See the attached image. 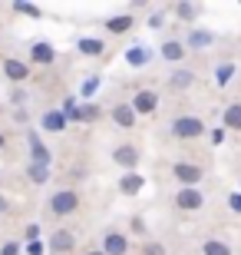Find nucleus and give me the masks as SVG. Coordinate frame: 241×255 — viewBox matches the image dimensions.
I'll return each mask as SVG.
<instances>
[{
    "instance_id": "nucleus-18",
    "label": "nucleus",
    "mask_w": 241,
    "mask_h": 255,
    "mask_svg": "<svg viewBox=\"0 0 241 255\" xmlns=\"http://www.w3.org/2000/svg\"><path fill=\"white\" fill-rule=\"evenodd\" d=\"M80 50H83L86 57H99V53H102V43H99V40H80Z\"/></svg>"
},
{
    "instance_id": "nucleus-12",
    "label": "nucleus",
    "mask_w": 241,
    "mask_h": 255,
    "mask_svg": "<svg viewBox=\"0 0 241 255\" xmlns=\"http://www.w3.org/2000/svg\"><path fill=\"white\" fill-rule=\"evenodd\" d=\"M119 189L126 192V196H136V192L142 189V179L136 176V172H129V176H122V182H119Z\"/></svg>"
},
{
    "instance_id": "nucleus-14",
    "label": "nucleus",
    "mask_w": 241,
    "mask_h": 255,
    "mask_svg": "<svg viewBox=\"0 0 241 255\" xmlns=\"http://www.w3.org/2000/svg\"><path fill=\"white\" fill-rule=\"evenodd\" d=\"M53 57H56V53H53L50 43H37V47H33V60H37V63H50Z\"/></svg>"
},
{
    "instance_id": "nucleus-5",
    "label": "nucleus",
    "mask_w": 241,
    "mask_h": 255,
    "mask_svg": "<svg viewBox=\"0 0 241 255\" xmlns=\"http://www.w3.org/2000/svg\"><path fill=\"white\" fill-rule=\"evenodd\" d=\"M126 249H129V239L126 236H119V232L106 236V255H126Z\"/></svg>"
},
{
    "instance_id": "nucleus-16",
    "label": "nucleus",
    "mask_w": 241,
    "mask_h": 255,
    "mask_svg": "<svg viewBox=\"0 0 241 255\" xmlns=\"http://www.w3.org/2000/svg\"><path fill=\"white\" fill-rule=\"evenodd\" d=\"M225 123L232 126V129H241V106H238V103L225 110Z\"/></svg>"
},
{
    "instance_id": "nucleus-6",
    "label": "nucleus",
    "mask_w": 241,
    "mask_h": 255,
    "mask_svg": "<svg viewBox=\"0 0 241 255\" xmlns=\"http://www.w3.org/2000/svg\"><path fill=\"white\" fill-rule=\"evenodd\" d=\"M50 249H53V252H70V249H73V232H66V229L53 232V236H50Z\"/></svg>"
},
{
    "instance_id": "nucleus-8",
    "label": "nucleus",
    "mask_w": 241,
    "mask_h": 255,
    "mask_svg": "<svg viewBox=\"0 0 241 255\" xmlns=\"http://www.w3.org/2000/svg\"><path fill=\"white\" fill-rule=\"evenodd\" d=\"M3 73H7L13 83H20V80L30 76V70H27V63H20V60H7V63H3Z\"/></svg>"
},
{
    "instance_id": "nucleus-11",
    "label": "nucleus",
    "mask_w": 241,
    "mask_h": 255,
    "mask_svg": "<svg viewBox=\"0 0 241 255\" xmlns=\"http://www.w3.org/2000/svg\"><path fill=\"white\" fill-rule=\"evenodd\" d=\"M112 159L119 162V166H129V169H132V166H136V159H139V152L132 149V146H119V149H116V156H112Z\"/></svg>"
},
{
    "instance_id": "nucleus-21",
    "label": "nucleus",
    "mask_w": 241,
    "mask_h": 255,
    "mask_svg": "<svg viewBox=\"0 0 241 255\" xmlns=\"http://www.w3.org/2000/svg\"><path fill=\"white\" fill-rule=\"evenodd\" d=\"M146 60H149V50H146V47H136V50H129V63H132V66H142Z\"/></svg>"
},
{
    "instance_id": "nucleus-13",
    "label": "nucleus",
    "mask_w": 241,
    "mask_h": 255,
    "mask_svg": "<svg viewBox=\"0 0 241 255\" xmlns=\"http://www.w3.org/2000/svg\"><path fill=\"white\" fill-rule=\"evenodd\" d=\"M182 53H185V47H182L178 40H168L165 47H162V57L165 60H182Z\"/></svg>"
},
{
    "instance_id": "nucleus-22",
    "label": "nucleus",
    "mask_w": 241,
    "mask_h": 255,
    "mask_svg": "<svg viewBox=\"0 0 241 255\" xmlns=\"http://www.w3.org/2000/svg\"><path fill=\"white\" fill-rule=\"evenodd\" d=\"M178 17L195 20V17H198V3H178Z\"/></svg>"
},
{
    "instance_id": "nucleus-25",
    "label": "nucleus",
    "mask_w": 241,
    "mask_h": 255,
    "mask_svg": "<svg viewBox=\"0 0 241 255\" xmlns=\"http://www.w3.org/2000/svg\"><path fill=\"white\" fill-rule=\"evenodd\" d=\"M146 255H165V249L159 246V242H149V246H146Z\"/></svg>"
},
{
    "instance_id": "nucleus-10",
    "label": "nucleus",
    "mask_w": 241,
    "mask_h": 255,
    "mask_svg": "<svg viewBox=\"0 0 241 255\" xmlns=\"http://www.w3.org/2000/svg\"><path fill=\"white\" fill-rule=\"evenodd\" d=\"M30 149H33V159H37V166H50V152L43 149V142H40L37 132H30Z\"/></svg>"
},
{
    "instance_id": "nucleus-3",
    "label": "nucleus",
    "mask_w": 241,
    "mask_h": 255,
    "mask_svg": "<svg viewBox=\"0 0 241 255\" xmlns=\"http://www.w3.org/2000/svg\"><path fill=\"white\" fill-rule=\"evenodd\" d=\"M202 192L198 189H178V196H175V206L178 209H185V212H195V209H202Z\"/></svg>"
},
{
    "instance_id": "nucleus-7",
    "label": "nucleus",
    "mask_w": 241,
    "mask_h": 255,
    "mask_svg": "<svg viewBox=\"0 0 241 255\" xmlns=\"http://www.w3.org/2000/svg\"><path fill=\"white\" fill-rule=\"evenodd\" d=\"M112 120H116L122 129H132V126H136V110H132V106H116V110H112Z\"/></svg>"
},
{
    "instance_id": "nucleus-26",
    "label": "nucleus",
    "mask_w": 241,
    "mask_h": 255,
    "mask_svg": "<svg viewBox=\"0 0 241 255\" xmlns=\"http://www.w3.org/2000/svg\"><path fill=\"white\" fill-rule=\"evenodd\" d=\"M228 206H232L235 212H241V192H232V199H228Z\"/></svg>"
},
{
    "instance_id": "nucleus-20",
    "label": "nucleus",
    "mask_w": 241,
    "mask_h": 255,
    "mask_svg": "<svg viewBox=\"0 0 241 255\" xmlns=\"http://www.w3.org/2000/svg\"><path fill=\"white\" fill-rule=\"evenodd\" d=\"M43 126H47L50 132H60V129H63V116H60V113H47V116H43Z\"/></svg>"
},
{
    "instance_id": "nucleus-4",
    "label": "nucleus",
    "mask_w": 241,
    "mask_h": 255,
    "mask_svg": "<svg viewBox=\"0 0 241 255\" xmlns=\"http://www.w3.org/2000/svg\"><path fill=\"white\" fill-rule=\"evenodd\" d=\"M175 179L185 182V189H195V182H202V169H198V166H188V162H178Z\"/></svg>"
},
{
    "instance_id": "nucleus-30",
    "label": "nucleus",
    "mask_w": 241,
    "mask_h": 255,
    "mask_svg": "<svg viewBox=\"0 0 241 255\" xmlns=\"http://www.w3.org/2000/svg\"><path fill=\"white\" fill-rule=\"evenodd\" d=\"M0 146H3V136H0Z\"/></svg>"
},
{
    "instance_id": "nucleus-28",
    "label": "nucleus",
    "mask_w": 241,
    "mask_h": 255,
    "mask_svg": "<svg viewBox=\"0 0 241 255\" xmlns=\"http://www.w3.org/2000/svg\"><path fill=\"white\" fill-rule=\"evenodd\" d=\"M17 10H23V13H30V17H37V13H40V10L30 7V3H17Z\"/></svg>"
},
{
    "instance_id": "nucleus-29",
    "label": "nucleus",
    "mask_w": 241,
    "mask_h": 255,
    "mask_svg": "<svg viewBox=\"0 0 241 255\" xmlns=\"http://www.w3.org/2000/svg\"><path fill=\"white\" fill-rule=\"evenodd\" d=\"M89 255H106V252H89Z\"/></svg>"
},
{
    "instance_id": "nucleus-1",
    "label": "nucleus",
    "mask_w": 241,
    "mask_h": 255,
    "mask_svg": "<svg viewBox=\"0 0 241 255\" xmlns=\"http://www.w3.org/2000/svg\"><path fill=\"white\" fill-rule=\"evenodd\" d=\"M76 209H80V196L70 192V189L56 192V196L50 199V212H53V216H70V212H76Z\"/></svg>"
},
{
    "instance_id": "nucleus-15",
    "label": "nucleus",
    "mask_w": 241,
    "mask_h": 255,
    "mask_svg": "<svg viewBox=\"0 0 241 255\" xmlns=\"http://www.w3.org/2000/svg\"><path fill=\"white\" fill-rule=\"evenodd\" d=\"M106 27H109L112 33H126V30L132 27V17H126V13H122V17H112L109 23H106Z\"/></svg>"
},
{
    "instance_id": "nucleus-19",
    "label": "nucleus",
    "mask_w": 241,
    "mask_h": 255,
    "mask_svg": "<svg viewBox=\"0 0 241 255\" xmlns=\"http://www.w3.org/2000/svg\"><path fill=\"white\" fill-rule=\"evenodd\" d=\"M172 86H175V90H185V86H192V73H188V70H178V73H172Z\"/></svg>"
},
{
    "instance_id": "nucleus-2",
    "label": "nucleus",
    "mask_w": 241,
    "mask_h": 255,
    "mask_svg": "<svg viewBox=\"0 0 241 255\" xmlns=\"http://www.w3.org/2000/svg\"><path fill=\"white\" fill-rule=\"evenodd\" d=\"M172 129H175L178 139H192V136H202L205 123L198 120V116H178L175 123H172Z\"/></svg>"
},
{
    "instance_id": "nucleus-17",
    "label": "nucleus",
    "mask_w": 241,
    "mask_h": 255,
    "mask_svg": "<svg viewBox=\"0 0 241 255\" xmlns=\"http://www.w3.org/2000/svg\"><path fill=\"white\" fill-rule=\"evenodd\" d=\"M202 252H205V255H232V249L225 246V242H218V239H212V242H205Z\"/></svg>"
},
{
    "instance_id": "nucleus-23",
    "label": "nucleus",
    "mask_w": 241,
    "mask_h": 255,
    "mask_svg": "<svg viewBox=\"0 0 241 255\" xmlns=\"http://www.w3.org/2000/svg\"><path fill=\"white\" fill-rule=\"evenodd\" d=\"M30 179L33 182H47V166H37V162H33V166H30Z\"/></svg>"
},
{
    "instance_id": "nucleus-24",
    "label": "nucleus",
    "mask_w": 241,
    "mask_h": 255,
    "mask_svg": "<svg viewBox=\"0 0 241 255\" xmlns=\"http://www.w3.org/2000/svg\"><path fill=\"white\" fill-rule=\"evenodd\" d=\"M232 73H235V66H232V63H225L222 70H218V83L225 86V83H228V80H232Z\"/></svg>"
},
{
    "instance_id": "nucleus-9",
    "label": "nucleus",
    "mask_w": 241,
    "mask_h": 255,
    "mask_svg": "<svg viewBox=\"0 0 241 255\" xmlns=\"http://www.w3.org/2000/svg\"><path fill=\"white\" fill-rule=\"evenodd\" d=\"M156 93H149V90H142L139 96H136V103H132V110H136V113H152V110H156Z\"/></svg>"
},
{
    "instance_id": "nucleus-27",
    "label": "nucleus",
    "mask_w": 241,
    "mask_h": 255,
    "mask_svg": "<svg viewBox=\"0 0 241 255\" xmlns=\"http://www.w3.org/2000/svg\"><path fill=\"white\" fill-rule=\"evenodd\" d=\"M208 40H212V37H208V33H195V37H192V43H195V47H205Z\"/></svg>"
}]
</instances>
